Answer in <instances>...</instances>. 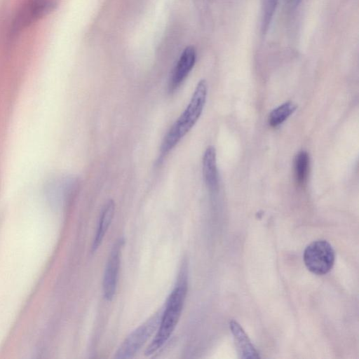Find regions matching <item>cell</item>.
Instances as JSON below:
<instances>
[{"instance_id":"obj_1","label":"cell","mask_w":359,"mask_h":359,"mask_svg":"<svg viewBox=\"0 0 359 359\" xmlns=\"http://www.w3.org/2000/svg\"><path fill=\"white\" fill-rule=\"evenodd\" d=\"M187 292L186 273L182 271L178 282L169 295L165 309L162 311L156 334L145 351L146 355L157 351L169 339L181 316Z\"/></svg>"},{"instance_id":"obj_2","label":"cell","mask_w":359,"mask_h":359,"mask_svg":"<svg viewBox=\"0 0 359 359\" xmlns=\"http://www.w3.org/2000/svg\"><path fill=\"white\" fill-rule=\"evenodd\" d=\"M207 95V82L205 79H201L197 83L186 109L165 135L168 142L177 145L191 130L203 112Z\"/></svg>"},{"instance_id":"obj_3","label":"cell","mask_w":359,"mask_h":359,"mask_svg":"<svg viewBox=\"0 0 359 359\" xmlns=\"http://www.w3.org/2000/svg\"><path fill=\"white\" fill-rule=\"evenodd\" d=\"M56 7L55 0H25L17 11L10 29L11 37L52 13Z\"/></svg>"},{"instance_id":"obj_4","label":"cell","mask_w":359,"mask_h":359,"mask_svg":"<svg viewBox=\"0 0 359 359\" xmlns=\"http://www.w3.org/2000/svg\"><path fill=\"white\" fill-rule=\"evenodd\" d=\"M161 313V310L158 311L131 332L118 347L115 353L114 358L124 359L133 357L154 332L157 330Z\"/></svg>"},{"instance_id":"obj_5","label":"cell","mask_w":359,"mask_h":359,"mask_svg":"<svg viewBox=\"0 0 359 359\" xmlns=\"http://www.w3.org/2000/svg\"><path fill=\"white\" fill-rule=\"evenodd\" d=\"M303 259L307 269L316 275H325L332 269L335 252L325 240H317L304 250Z\"/></svg>"},{"instance_id":"obj_6","label":"cell","mask_w":359,"mask_h":359,"mask_svg":"<svg viewBox=\"0 0 359 359\" xmlns=\"http://www.w3.org/2000/svg\"><path fill=\"white\" fill-rule=\"evenodd\" d=\"M124 240L120 238L114 245L108 258L102 281V291L104 299L111 301L115 294L118 272L121 264V249Z\"/></svg>"},{"instance_id":"obj_7","label":"cell","mask_w":359,"mask_h":359,"mask_svg":"<svg viewBox=\"0 0 359 359\" xmlns=\"http://www.w3.org/2000/svg\"><path fill=\"white\" fill-rule=\"evenodd\" d=\"M196 60V53L192 46L186 47L182 51L170 76L169 92L177 89L192 70Z\"/></svg>"},{"instance_id":"obj_8","label":"cell","mask_w":359,"mask_h":359,"mask_svg":"<svg viewBox=\"0 0 359 359\" xmlns=\"http://www.w3.org/2000/svg\"><path fill=\"white\" fill-rule=\"evenodd\" d=\"M203 175L204 182L210 191L215 192L219 187L217 168L216 151L213 146L206 148L203 157Z\"/></svg>"},{"instance_id":"obj_9","label":"cell","mask_w":359,"mask_h":359,"mask_svg":"<svg viewBox=\"0 0 359 359\" xmlns=\"http://www.w3.org/2000/svg\"><path fill=\"white\" fill-rule=\"evenodd\" d=\"M229 327L233 335L235 344L240 357L245 359L259 358L260 357L259 353L241 325L236 321L232 320L229 322Z\"/></svg>"},{"instance_id":"obj_10","label":"cell","mask_w":359,"mask_h":359,"mask_svg":"<svg viewBox=\"0 0 359 359\" xmlns=\"http://www.w3.org/2000/svg\"><path fill=\"white\" fill-rule=\"evenodd\" d=\"M114 212L115 203L113 200H109L104 205L101 213L95 238L91 246L92 252L96 251L102 244L103 238L113 220Z\"/></svg>"},{"instance_id":"obj_11","label":"cell","mask_w":359,"mask_h":359,"mask_svg":"<svg viewBox=\"0 0 359 359\" xmlns=\"http://www.w3.org/2000/svg\"><path fill=\"white\" fill-rule=\"evenodd\" d=\"M297 108L295 103L289 101L273 109L269 116V125L272 127L280 125L296 111Z\"/></svg>"},{"instance_id":"obj_12","label":"cell","mask_w":359,"mask_h":359,"mask_svg":"<svg viewBox=\"0 0 359 359\" xmlns=\"http://www.w3.org/2000/svg\"><path fill=\"white\" fill-rule=\"evenodd\" d=\"M294 168L296 182L299 184H303L307 178L309 169V156L306 151H300L297 153Z\"/></svg>"},{"instance_id":"obj_13","label":"cell","mask_w":359,"mask_h":359,"mask_svg":"<svg viewBox=\"0 0 359 359\" xmlns=\"http://www.w3.org/2000/svg\"><path fill=\"white\" fill-rule=\"evenodd\" d=\"M279 0H263L262 32L266 34L270 27Z\"/></svg>"},{"instance_id":"obj_14","label":"cell","mask_w":359,"mask_h":359,"mask_svg":"<svg viewBox=\"0 0 359 359\" xmlns=\"http://www.w3.org/2000/svg\"><path fill=\"white\" fill-rule=\"evenodd\" d=\"M302 0H290V2L292 6L296 7L298 6Z\"/></svg>"}]
</instances>
